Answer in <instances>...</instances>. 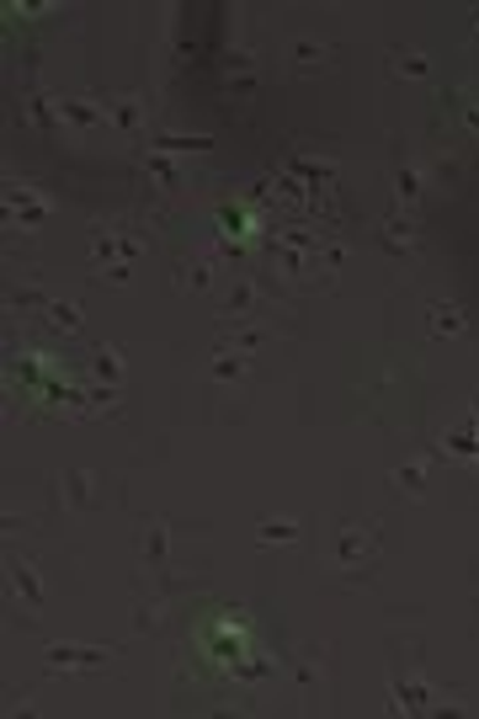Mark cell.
<instances>
[{
	"label": "cell",
	"mask_w": 479,
	"mask_h": 719,
	"mask_svg": "<svg viewBox=\"0 0 479 719\" xmlns=\"http://www.w3.org/2000/svg\"><path fill=\"white\" fill-rule=\"evenodd\" d=\"M145 224H134V219H102V224H91V262L96 272L102 267H118V262H139L145 256Z\"/></svg>",
	"instance_id": "cell-1"
},
{
	"label": "cell",
	"mask_w": 479,
	"mask_h": 719,
	"mask_svg": "<svg viewBox=\"0 0 479 719\" xmlns=\"http://www.w3.org/2000/svg\"><path fill=\"white\" fill-rule=\"evenodd\" d=\"M54 213V198L22 177H6V235H32Z\"/></svg>",
	"instance_id": "cell-2"
},
{
	"label": "cell",
	"mask_w": 479,
	"mask_h": 719,
	"mask_svg": "<svg viewBox=\"0 0 479 719\" xmlns=\"http://www.w3.org/2000/svg\"><path fill=\"white\" fill-rule=\"evenodd\" d=\"M113 656H118V645H70V639H54L43 651V672L49 677H86V672H102Z\"/></svg>",
	"instance_id": "cell-3"
},
{
	"label": "cell",
	"mask_w": 479,
	"mask_h": 719,
	"mask_svg": "<svg viewBox=\"0 0 479 719\" xmlns=\"http://www.w3.org/2000/svg\"><path fill=\"white\" fill-rule=\"evenodd\" d=\"M330 565L341 575H368L379 565V533L373 528H341L336 543H330Z\"/></svg>",
	"instance_id": "cell-4"
},
{
	"label": "cell",
	"mask_w": 479,
	"mask_h": 719,
	"mask_svg": "<svg viewBox=\"0 0 479 719\" xmlns=\"http://www.w3.org/2000/svg\"><path fill=\"white\" fill-rule=\"evenodd\" d=\"M6 592H11V598H17V607L28 613V624L49 613V586H43L38 565H32V560H22V554H11V560H6Z\"/></svg>",
	"instance_id": "cell-5"
},
{
	"label": "cell",
	"mask_w": 479,
	"mask_h": 719,
	"mask_svg": "<svg viewBox=\"0 0 479 719\" xmlns=\"http://www.w3.org/2000/svg\"><path fill=\"white\" fill-rule=\"evenodd\" d=\"M262 309H267V288H262L256 277H235V288H230L224 304H219V330L245 326V320H262Z\"/></svg>",
	"instance_id": "cell-6"
},
{
	"label": "cell",
	"mask_w": 479,
	"mask_h": 719,
	"mask_svg": "<svg viewBox=\"0 0 479 719\" xmlns=\"http://www.w3.org/2000/svg\"><path fill=\"white\" fill-rule=\"evenodd\" d=\"M139 570L145 575H166L171 570V522L166 517H139Z\"/></svg>",
	"instance_id": "cell-7"
},
{
	"label": "cell",
	"mask_w": 479,
	"mask_h": 719,
	"mask_svg": "<svg viewBox=\"0 0 479 719\" xmlns=\"http://www.w3.org/2000/svg\"><path fill=\"white\" fill-rule=\"evenodd\" d=\"M102 107H107V123L118 128V139H128V145L150 139V128H145V96H134V91H107Z\"/></svg>",
	"instance_id": "cell-8"
},
{
	"label": "cell",
	"mask_w": 479,
	"mask_h": 719,
	"mask_svg": "<svg viewBox=\"0 0 479 719\" xmlns=\"http://www.w3.org/2000/svg\"><path fill=\"white\" fill-rule=\"evenodd\" d=\"M213 277H219V251H187L171 267V288L177 294H209Z\"/></svg>",
	"instance_id": "cell-9"
},
{
	"label": "cell",
	"mask_w": 479,
	"mask_h": 719,
	"mask_svg": "<svg viewBox=\"0 0 479 719\" xmlns=\"http://www.w3.org/2000/svg\"><path fill=\"white\" fill-rule=\"evenodd\" d=\"M437 709V688L416 677V672H400L390 677V715H432Z\"/></svg>",
	"instance_id": "cell-10"
},
{
	"label": "cell",
	"mask_w": 479,
	"mask_h": 719,
	"mask_svg": "<svg viewBox=\"0 0 479 719\" xmlns=\"http://www.w3.org/2000/svg\"><path fill=\"white\" fill-rule=\"evenodd\" d=\"M379 245L390 251L394 262H416L421 256V224L411 219V213L394 209L390 219H379Z\"/></svg>",
	"instance_id": "cell-11"
},
{
	"label": "cell",
	"mask_w": 479,
	"mask_h": 719,
	"mask_svg": "<svg viewBox=\"0 0 479 719\" xmlns=\"http://www.w3.org/2000/svg\"><path fill=\"white\" fill-rule=\"evenodd\" d=\"M86 373L91 384H102V390H123V379H128V362H123V347L113 341H96L86 358Z\"/></svg>",
	"instance_id": "cell-12"
},
{
	"label": "cell",
	"mask_w": 479,
	"mask_h": 719,
	"mask_svg": "<svg viewBox=\"0 0 479 719\" xmlns=\"http://www.w3.org/2000/svg\"><path fill=\"white\" fill-rule=\"evenodd\" d=\"M426 336H432V341H458V336H469V315H464V304H453V299L426 304Z\"/></svg>",
	"instance_id": "cell-13"
},
{
	"label": "cell",
	"mask_w": 479,
	"mask_h": 719,
	"mask_svg": "<svg viewBox=\"0 0 479 719\" xmlns=\"http://www.w3.org/2000/svg\"><path fill=\"white\" fill-rule=\"evenodd\" d=\"M60 118L70 134H102L107 128V107L91 96H60Z\"/></svg>",
	"instance_id": "cell-14"
},
{
	"label": "cell",
	"mask_w": 479,
	"mask_h": 719,
	"mask_svg": "<svg viewBox=\"0 0 479 719\" xmlns=\"http://www.w3.org/2000/svg\"><path fill=\"white\" fill-rule=\"evenodd\" d=\"M421 198H426V177H421V166H411V160H394V209L416 219Z\"/></svg>",
	"instance_id": "cell-15"
},
{
	"label": "cell",
	"mask_w": 479,
	"mask_h": 719,
	"mask_svg": "<svg viewBox=\"0 0 479 719\" xmlns=\"http://www.w3.org/2000/svg\"><path fill=\"white\" fill-rule=\"evenodd\" d=\"M60 501L70 511H91L96 507V475H91V469H64L60 475Z\"/></svg>",
	"instance_id": "cell-16"
},
{
	"label": "cell",
	"mask_w": 479,
	"mask_h": 719,
	"mask_svg": "<svg viewBox=\"0 0 479 719\" xmlns=\"http://www.w3.org/2000/svg\"><path fill=\"white\" fill-rule=\"evenodd\" d=\"M251 368H256V358H251V352H230V347H219V352H213V362H209V379L230 390V384H240V379H251Z\"/></svg>",
	"instance_id": "cell-17"
},
{
	"label": "cell",
	"mask_w": 479,
	"mask_h": 719,
	"mask_svg": "<svg viewBox=\"0 0 479 719\" xmlns=\"http://www.w3.org/2000/svg\"><path fill=\"white\" fill-rule=\"evenodd\" d=\"M219 347H230V352H262L267 347V320H245V326H230V330H219Z\"/></svg>",
	"instance_id": "cell-18"
},
{
	"label": "cell",
	"mask_w": 479,
	"mask_h": 719,
	"mask_svg": "<svg viewBox=\"0 0 479 719\" xmlns=\"http://www.w3.org/2000/svg\"><path fill=\"white\" fill-rule=\"evenodd\" d=\"M299 522L294 517H262L256 522V549H288V543H299Z\"/></svg>",
	"instance_id": "cell-19"
},
{
	"label": "cell",
	"mask_w": 479,
	"mask_h": 719,
	"mask_svg": "<svg viewBox=\"0 0 479 719\" xmlns=\"http://www.w3.org/2000/svg\"><path fill=\"white\" fill-rule=\"evenodd\" d=\"M150 150H160V155H209L213 150V139H203V134H160L155 128L150 134Z\"/></svg>",
	"instance_id": "cell-20"
},
{
	"label": "cell",
	"mask_w": 479,
	"mask_h": 719,
	"mask_svg": "<svg viewBox=\"0 0 479 719\" xmlns=\"http://www.w3.org/2000/svg\"><path fill=\"white\" fill-rule=\"evenodd\" d=\"M426 469H432V458H416V464H394L390 469V485L400 490V496H426Z\"/></svg>",
	"instance_id": "cell-21"
},
{
	"label": "cell",
	"mask_w": 479,
	"mask_h": 719,
	"mask_svg": "<svg viewBox=\"0 0 479 719\" xmlns=\"http://www.w3.org/2000/svg\"><path fill=\"white\" fill-rule=\"evenodd\" d=\"M22 118H28L32 128H64V118H60V96L28 91V107H22Z\"/></svg>",
	"instance_id": "cell-22"
},
{
	"label": "cell",
	"mask_w": 479,
	"mask_h": 719,
	"mask_svg": "<svg viewBox=\"0 0 479 719\" xmlns=\"http://www.w3.org/2000/svg\"><path fill=\"white\" fill-rule=\"evenodd\" d=\"M134 630H139V634H160V630H166V602L155 598V592H139V598H134Z\"/></svg>",
	"instance_id": "cell-23"
},
{
	"label": "cell",
	"mask_w": 479,
	"mask_h": 719,
	"mask_svg": "<svg viewBox=\"0 0 479 719\" xmlns=\"http://www.w3.org/2000/svg\"><path fill=\"white\" fill-rule=\"evenodd\" d=\"M43 326L60 330V336H81V304L75 299H54L43 309Z\"/></svg>",
	"instance_id": "cell-24"
},
{
	"label": "cell",
	"mask_w": 479,
	"mask_h": 719,
	"mask_svg": "<svg viewBox=\"0 0 479 719\" xmlns=\"http://www.w3.org/2000/svg\"><path fill=\"white\" fill-rule=\"evenodd\" d=\"M49 304H54V299H49L38 283H22V288H11V294H6V309H11V315H43Z\"/></svg>",
	"instance_id": "cell-25"
},
{
	"label": "cell",
	"mask_w": 479,
	"mask_h": 719,
	"mask_svg": "<svg viewBox=\"0 0 479 719\" xmlns=\"http://www.w3.org/2000/svg\"><path fill=\"white\" fill-rule=\"evenodd\" d=\"M390 70L405 81H432V60H421V54H394L390 49Z\"/></svg>",
	"instance_id": "cell-26"
},
{
	"label": "cell",
	"mask_w": 479,
	"mask_h": 719,
	"mask_svg": "<svg viewBox=\"0 0 479 719\" xmlns=\"http://www.w3.org/2000/svg\"><path fill=\"white\" fill-rule=\"evenodd\" d=\"M330 54H336V43H309V38L294 43V64H299V70H315V64H326Z\"/></svg>",
	"instance_id": "cell-27"
},
{
	"label": "cell",
	"mask_w": 479,
	"mask_h": 719,
	"mask_svg": "<svg viewBox=\"0 0 479 719\" xmlns=\"http://www.w3.org/2000/svg\"><path fill=\"white\" fill-rule=\"evenodd\" d=\"M128 277H134V267H128V262H118V267H102V283H107V288H123Z\"/></svg>",
	"instance_id": "cell-28"
},
{
	"label": "cell",
	"mask_w": 479,
	"mask_h": 719,
	"mask_svg": "<svg viewBox=\"0 0 479 719\" xmlns=\"http://www.w3.org/2000/svg\"><path fill=\"white\" fill-rule=\"evenodd\" d=\"M11 715H32V698L28 692H22V698H6V719Z\"/></svg>",
	"instance_id": "cell-29"
},
{
	"label": "cell",
	"mask_w": 479,
	"mask_h": 719,
	"mask_svg": "<svg viewBox=\"0 0 479 719\" xmlns=\"http://www.w3.org/2000/svg\"><path fill=\"white\" fill-rule=\"evenodd\" d=\"M469 32H475V38H479V6H475V11H469Z\"/></svg>",
	"instance_id": "cell-30"
}]
</instances>
